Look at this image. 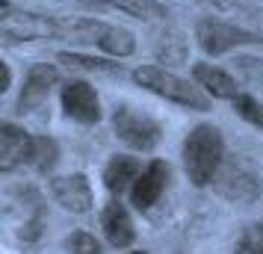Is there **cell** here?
Listing matches in <instances>:
<instances>
[{
    "mask_svg": "<svg viewBox=\"0 0 263 254\" xmlns=\"http://www.w3.org/2000/svg\"><path fill=\"white\" fill-rule=\"evenodd\" d=\"M222 157H225L222 130L213 127V124L192 127V133L183 142V169H186V174L195 186H207L219 174Z\"/></svg>",
    "mask_w": 263,
    "mask_h": 254,
    "instance_id": "cell-1",
    "label": "cell"
},
{
    "mask_svg": "<svg viewBox=\"0 0 263 254\" xmlns=\"http://www.w3.org/2000/svg\"><path fill=\"white\" fill-rule=\"evenodd\" d=\"M133 80L142 86V89L166 97V101H175L180 107L198 109V112H204V109L210 107V97L198 89V83L190 86V80H183L175 71H166L160 65H142V68H136L133 71Z\"/></svg>",
    "mask_w": 263,
    "mask_h": 254,
    "instance_id": "cell-2",
    "label": "cell"
},
{
    "mask_svg": "<svg viewBox=\"0 0 263 254\" xmlns=\"http://www.w3.org/2000/svg\"><path fill=\"white\" fill-rule=\"evenodd\" d=\"M62 38L68 42H80V45H98L112 56H130L136 50V38L130 30L116 24H104V21H92V18H74V21H62Z\"/></svg>",
    "mask_w": 263,
    "mask_h": 254,
    "instance_id": "cell-3",
    "label": "cell"
},
{
    "mask_svg": "<svg viewBox=\"0 0 263 254\" xmlns=\"http://www.w3.org/2000/svg\"><path fill=\"white\" fill-rule=\"evenodd\" d=\"M0 33L12 42H33V38H62V18L36 12H9V3H3Z\"/></svg>",
    "mask_w": 263,
    "mask_h": 254,
    "instance_id": "cell-4",
    "label": "cell"
},
{
    "mask_svg": "<svg viewBox=\"0 0 263 254\" xmlns=\"http://www.w3.org/2000/svg\"><path fill=\"white\" fill-rule=\"evenodd\" d=\"M112 127L121 142H127L136 151H151L160 142V124L151 115H145L133 107H119L112 112Z\"/></svg>",
    "mask_w": 263,
    "mask_h": 254,
    "instance_id": "cell-5",
    "label": "cell"
},
{
    "mask_svg": "<svg viewBox=\"0 0 263 254\" xmlns=\"http://www.w3.org/2000/svg\"><path fill=\"white\" fill-rule=\"evenodd\" d=\"M195 38L207 53H225L231 48H239V45H260L263 36L257 33H249V30H239V27H231V24H222V21H213V18H204L198 21L195 27Z\"/></svg>",
    "mask_w": 263,
    "mask_h": 254,
    "instance_id": "cell-6",
    "label": "cell"
},
{
    "mask_svg": "<svg viewBox=\"0 0 263 254\" xmlns=\"http://www.w3.org/2000/svg\"><path fill=\"white\" fill-rule=\"evenodd\" d=\"M62 109L74 121H83V124H95L101 119L98 95L86 80H68V83L62 86Z\"/></svg>",
    "mask_w": 263,
    "mask_h": 254,
    "instance_id": "cell-7",
    "label": "cell"
},
{
    "mask_svg": "<svg viewBox=\"0 0 263 254\" xmlns=\"http://www.w3.org/2000/svg\"><path fill=\"white\" fill-rule=\"evenodd\" d=\"M33 151H36V139L24 133L15 124H3L0 127V169L12 171L24 163H33Z\"/></svg>",
    "mask_w": 263,
    "mask_h": 254,
    "instance_id": "cell-8",
    "label": "cell"
},
{
    "mask_svg": "<svg viewBox=\"0 0 263 254\" xmlns=\"http://www.w3.org/2000/svg\"><path fill=\"white\" fill-rule=\"evenodd\" d=\"M50 195L57 198L71 213H89L92 207V186L86 181V174H65V178H53L50 181Z\"/></svg>",
    "mask_w": 263,
    "mask_h": 254,
    "instance_id": "cell-9",
    "label": "cell"
},
{
    "mask_svg": "<svg viewBox=\"0 0 263 254\" xmlns=\"http://www.w3.org/2000/svg\"><path fill=\"white\" fill-rule=\"evenodd\" d=\"M166 181H168V166L163 160H154V163L139 174V181L133 183V189H130L133 204L139 207V210L154 207L157 201H160L163 189H166Z\"/></svg>",
    "mask_w": 263,
    "mask_h": 254,
    "instance_id": "cell-10",
    "label": "cell"
},
{
    "mask_svg": "<svg viewBox=\"0 0 263 254\" xmlns=\"http://www.w3.org/2000/svg\"><path fill=\"white\" fill-rule=\"evenodd\" d=\"M213 183H216V189L225 198H231V201H254L257 192H260L257 181L251 178L249 171L237 169V166H228L225 171H219L213 178Z\"/></svg>",
    "mask_w": 263,
    "mask_h": 254,
    "instance_id": "cell-11",
    "label": "cell"
},
{
    "mask_svg": "<svg viewBox=\"0 0 263 254\" xmlns=\"http://www.w3.org/2000/svg\"><path fill=\"white\" fill-rule=\"evenodd\" d=\"M101 228H104V233H107L109 245H116V248H127V245L133 242V237H136L130 213H127L124 204H119V201H112V204L104 207Z\"/></svg>",
    "mask_w": 263,
    "mask_h": 254,
    "instance_id": "cell-12",
    "label": "cell"
},
{
    "mask_svg": "<svg viewBox=\"0 0 263 254\" xmlns=\"http://www.w3.org/2000/svg\"><path fill=\"white\" fill-rule=\"evenodd\" d=\"M192 77H195V83L201 86L207 95H213V97L234 101V97L239 95V92H237V80H234L228 71L210 65V62H198V65L192 68Z\"/></svg>",
    "mask_w": 263,
    "mask_h": 254,
    "instance_id": "cell-13",
    "label": "cell"
},
{
    "mask_svg": "<svg viewBox=\"0 0 263 254\" xmlns=\"http://www.w3.org/2000/svg\"><path fill=\"white\" fill-rule=\"evenodd\" d=\"M57 80H60V74H57V68H53V65H36L33 71L27 74L24 92H21V97H18V107H21V112H24V109L39 107V104L48 97L50 86H57Z\"/></svg>",
    "mask_w": 263,
    "mask_h": 254,
    "instance_id": "cell-14",
    "label": "cell"
},
{
    "mask_svg": "<svg viewBox=\"0 0 263 254\" xmlns=\"http://www.w3.org/2000/svg\"><path fill=\"white\" fill-rule=\"evenodd\" d=\"M139 174H142L139 163L133 157L119 154V157H112L107 163V169H104V183H107L109 192H124V189H133V183L139 181Z\"/></svg>",
    "mask_w": 263,
    "mask_h": 254,
    "instance_id": "cell-15",
    "label": "cell"
},
{
    "mask_svg": "<svg viewBox=\"0 0 263 254\" xmlns=\"http://www.w3.org/2000/svg\"><path fill=\"white\" fill-rule=\"evenodd\" d=\"M112 6H119L124 12L136 15V18H145V21H160L166 18V6L160 0H109Z\"/></svg>",
    "mask_w": 263,
    "mask_h": 254,
    "instance_id": "cell-16",
    "label": "cell"
},
{
    "mask_svg": "<svg viewBox=\"0 0 263 254\" xmlns=\"http://www.w3.org/2000/svg\"><path fill=\"white\" fill-rule=\"evenodd\" d=\"M234 254H263V222H251L242 228Z\"/></svg>",
    "mask_w": 263,
    "mask_h": 254,
    "instance_id": "cell-17",
    "label": "cell"
},
{
    "mask_svg": "<svg viewBox=\"0 0 263 254\" xmlns=\"http://www.w3.org/2000/svg\"><path fill=\"white\" fill-rule=\"evenodd\" d=\"M234 109H237L249 124H254V127L263 130V104L260 101H254L251 95H237L234 97Z\"/></svg>",
    "mask_w": 263,
    "mask_h": 254,
    "instance_id": "cell-18",
    "label": "cell"
},
{
    "mask_svg": "<svg viewBox=\"0 0 263 254\" xmlns=\"http://www.w3.org/2000/svg\"><path fill=\"white\" fill-rule=\"evenodd\" d=\"M57 163V142L48 136H39L36 139V151H33V166L39 171H48Z\"/></svg>",
    "mask_w": 263,
    "mask_h": 254,
    "instance_id": "cell-19",
    "label": "cell"
},
{
    "mask_svg": "<svg viewBox=\"0 0 263 254\" xmlns=\"http://www.w3.org/2000/svg\"><path fill=\"white\" fill-rule=\"evenodd\" d=\"M71 254H104V251H101V242L92 233H74Z\"/></svg>",
    "mask_w": 263,
    "mask_h": 254,
    "instance_id": "cell-20",
    "label": "cell"
},
{
    "mask_svg": "<svg viewBox=\"0 0 263 254\" xmlns=\"http://www.w3.org/2000/svg\"><path fill=\"white\" fill-rule=\"evenodd\" d=\"M9 83H12V74H9V65L3 62V86L0 89H9Z\"/></svg>",
    "mask_w": 263,
    "mask_h": 254,
    "instance_id": "cell-21",
    "label": "cell"
},
{
    "mask_svg": "<svg viewBox=\"0 0 263 254\" xmlns=\"http://www.w3.org/2000/svg\"><path fill=\"white\" fill-rule=\"evenodd\" d=\"M130 254H145V251H130Z\"/></svg>",
    "mask_w": 263,
    "mask_h": 254,
    "instance_id": "cell-22",
    "label": "cell"
},
{
    "mask_svg": "<svg viewBox=\"0 0 263 254\" xmlns=\"http://www.w3.org/2000/svg\"><path fill=\"white\" fill-rule=\"evenodd\" d=\"M104 3H109V0H104Z\"/></svg>",
    "mask_w": 263,
    "mask_h": 254,
    "instance_id": "cell-23",
    "label": "cell"
}]
</instances>
